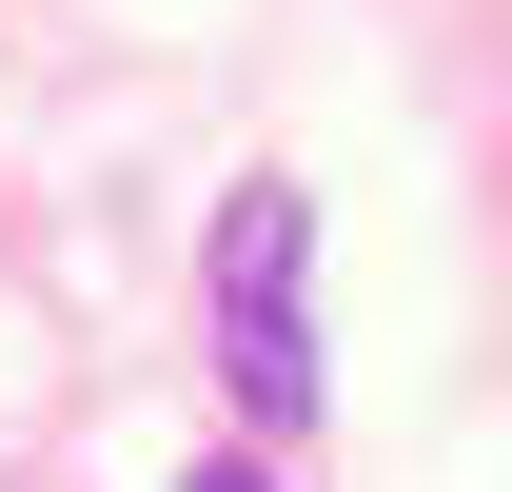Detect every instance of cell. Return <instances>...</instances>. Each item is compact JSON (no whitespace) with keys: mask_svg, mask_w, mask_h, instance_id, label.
Masks as SVG:
<instances>
[{"mask_svg":"<svg viewBox=\"0 0 512 492\" xmlns=\"http://www.w3.org/2000/svg\"><path fill=\"white\" fill-rule=\"evenodd\" d=\"M296 256H316V197L256 178L237 217H217V394H237L256 433H316V315H296Z\"/></svg>","mask_w":512,"mask_h":492,"instance_id":"obj_1","label":"cell"},{"mask_svg":"<svg viewBox=\"0 0 512 492\" xmlns=\"http://www.w3.org/2000/svg\"><path fill=\"white\" fill-rule=\"evenodd\" d=\"M197 492H276V473H256V453H237V473H197Z\"/></svg>","mask_w":512,"mask_h":492,"instance_id":"obj_2","label":"cell"}]
</instances>
